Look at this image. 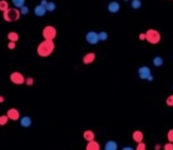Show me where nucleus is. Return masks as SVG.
Instances as JSON below:
<instances>
[{
	"mask_svg": "<svg viewBox=\"0 0 173 150\" xmlns=\"http://www.w3.org/2000/svg\"><path fill=\"white\" fill-rule=\"evenodd\" d=\"M42 36L45 40H53L56 36H57V30L55 26H51V25H47L43 27L42 30Z\"/></svg>",
	"mask_w": 173,
	"mask_h": 150,
	"instance_id": "39448f33",
	"label": "nucleus"
},
{
	"mask_svg": "<svg viewBox=\"0 0 173 150\" xmlns=\"http://www.w3.org/2000/svg\"><path fill=\"white\" fill-rule=\"evenodd\" d=\"M4 101H5L4 97H3V96H0V103H4Z\"/></svg>",
	"mask_w": 173,
	"mask_h": 150,
	"instance_id": "72a5a7b5",
	"label": "nucleus"
},
{
	"mask_svg": "<svg viewBox=\"0 0 173 150\" xmlns=\"http://www.w3.org/2000/svg\"><path fill=\"white\" fill-rule=\"evenodd\" d=\"M172 89H173V86H172Z\"/></svg>",
	"mask_w": 173,
	"mask_h": 150,
	"instance_id": "4c0bfd02",
	"label": "nucleus"
},
{
	"mask_svg": "<svg viewBox=\"0 0 173 150\" xmlns=\"http://www.w3.org/2000/svg\"><path fill=\"white\" fill-rule=\"evenodd\" d=\"M166 104L169 106V107H173V94L168 96L167 99H166Z\"/></svg>",
	"mask_w": 173,
	"mask_h": 150,
	"instance_id": "a878e982",
	"label": "nucleus"
},
{
	"mask_svg": "<svg viewBox=\"0 0 173 150\" xmlns=\"http://www.w3.org/2000/svg\"><path fill=\"white\" fill-rule=\"evenodd\" d=\"M119 10H120V4L118 2H110L108 4V11L110 14H116L119 13Z\"/></svg>",
	"mask_w": 173,
	"mask_h": 150,
	"instance_id": "1a4fd4ad",
	"label": "nucleus"
},
{
	"mask_svg": "<svg viewBox=\"0 0 173 150\" xmlns=\"http://www.w3.org/2000/svg\"><path fill=\"white\" fill-rule=\"evenodd\" d=\"M25 83H26L27 86H32V84H34V78H32V77L25 78Z\"/></svg>",
	"mask_w": 173,
	"mask_h": 150,
	"instance_id": "7c9ffc66",
	"label": "nucleus"
},
{
	"mask_svg": "<svg viewBox=\"0 0 173 150\" xmlns=\"http://www.w3.org/2000/svg\"><path fill=\"white\" fill-rule=\"evenodd\" d=\"M15 47H16V42L15 41H9L7 42V48L9 50H14Z\"/></svg>",
	"mask_w": 173,
	"mask_h": 150,
	"instance_id": "c756f323",
	"label": "nucleus"
},
{
	"mask_svg": "<svg viewBox=\"0 0 173 150\" xmlns=\"http://www.w3.org/2000/svg\"><path fill=\"white\" fill-rule=\"evenodd\" d=\"M6 9H9V3L6 0H0V11H5Z\"/></svg>",
	"mask_w": 173,
	"mask_h": 150,
	"instance_id": "4be33fe9",
	"label": "nucleus"
},
{
	"mask_svg": "<svg viewBox=\"0 0 173 150\" xmlns=\"http://www.w3.org/2000/svg\"><path fill=\"white\" fill-rule=\"evenodd\" d=\"M95 54L94 52H89L87 55L83 56V63L84 65H90V63H93L95 61Z\"/></svg>",
	"mask_w": 173,
	"mask_h": 150,
	"instance_id": "9b49d317",
	"label": "nucleus"
},
{
	"mask_svg": "<svg viewBox=\"0 0 173 150\" xmlns=\"http://www.w3.org/2000/svg\"><path fill=\"white\" fill-rule=\"evenodd\" d=\"M6 115L9 117L10 121H14V122H15V121H19V119H20V113H19L17 109H15V108L9 109L7 113H6Z\"/></svg>",
	"mask_w": 173,
	"mask_h": 150,
	"instance_id": "6e6552de",
	"label": "nucleus"
},
{
	"mask_svg": "<svg viewBox=\"0 0 173 150\" xmlns=\"http://www.w3.org/2000/svg\"><path fill=\"white\" fill-rule=\"evenodd\" d=\"M152 62H154V66H156V67H161L162 65H163V58H162L161 56H156L154 60H152Z\"/></svg>",
	"mask_w": 173,
	"mask_h": 150,
	"instance_id": "f3484780",
	"label": "nucleus"
},
{
	"mask_svg": "<svg viewBox=\"0 0 173 150\" xmlns=\"http://www.w3.org/2000/svg\"><path fill=\"white\" fill-rule=\"evenodd\" d=\"M20 125H21L22 128H30L32 125V121H31V118L27 117V115H24L20 118Z\"/></svg>",
	"mask_w": 173,
	"mask_h": 150,
	"instance_id": "f8f14e48",
	"label": "nucleus"
},
{
	"mask_svg": "<svg viewBox=\"0 0 173 150\" xmlns=\"http://www.w3.org/2000/svg\"><path fill=\"white\" fill-rule=\"evenodd\" d=\"M124 2H129V0H124Z\"/></svg>",
	"mask_w": 173,
	"mask_h": 150,
	"instance_id": "e433bc0d",
	"label": "nucleus"
},
{
	"mask_svg": "<svg viewBox=\"0 0 173 150\" xmlns=\"http://www.w3.org/2000/svg\"><path fill=\"white\" fill-rule=\"evenodd\" d=\"M155 148H156V150H160V149H161V145H160V144H157Z\"/></svg>",
	"mask_w": 173,
	"mask_h": 150,
	"instance_id": "f704fd0d",
	"label": "nucleus"
},
{
	"mask_svg": "<svg viewBox=\"0 0 173 150\" xmlns=\"http://www.w3.org/2000/svg\"><path fill=\"white\" fill-rule=\"evenodd\" d=\"M46 9H47V13H53L56 10V4L52 3V2H48L47 5H46Z\"/></svg>",
	"mask_w": 173,
	"mask_h": 150,
	"instance_id": "aec40b11",
	"label": "nucleus"
},
{
	"mask_svg": "<svg viewBox=\"0 0 173 150\" xmlns=\"http://www.w3.org/2000/svg\"><path fill=\"white\" fill-rule=\"evenodd\" d=\"M20 10H17V9H6L5 11H3V17H4V20L5 21H7V23H14V21H16V20H19V17H20Z\"/></svg>",
	"mask_w": 173,
	"mask_h": 150,
	"instance_id": "f03ea898",
	"label": "nucleus"
},
{
	"mask_svg": "<svg viewBox=\"0 0 173 150\" xmlns=\"http://www.w3.org/2000/svg\"><path fill=\"white\" fill-rule=\"evenodd\" d=\"M104 149H105V150H116V149H118V144H116V142L109 140V142L105 143Z\"/></svg>",
	"mask_w": 173,
	"mask_h": 150,
	"instance_id": "2eb2a0df",
	"label": "nucleus"
},
{
	"mask_svg": "<svg viewBox=\"0 0 173 150\" xmlns=\"http://www.w3.org/2000/svg\"><path fill=\"white\" fill-rule=\"evenodd\" d=\"M85 40H87V42H88L89 45H97V44L100 41V40H99V35H98V32H95V31H89V32H87Z\"/></svg>",
	"mask_w": 173,
	"mask_h": 150,
	"instance_id": "423d86ee",
	"label": "nucleus"
},
{
	"mask_svg": "<svg viewBox=\"0 0 173 150\" xmlns=\"http://www.w3.org/2000/svg\"><path fill=\"white\" fill-rule=\"evenodd\" d=\"M123 149H124V150H131L132 148H130V146H125V148H123Z\"/></svg>",
	"mask_w": 173,
	"mask_h": 150,
	"instance_id": "c9c22d12",
	"label": "nucleus"
},
{
	"mask_svg": "<svg viewBox=\"0 0 173 150\" xmlns=\"http://www.w3.org/2000/svg\"><path fill=\"white\" fill-rule=\"evenodd\" d=\"M136 149H137V150H146V144H145L144 142H140V143H137Z\"/></svg>",
	"mask_w": 173,
	"mask_h": 150,
	"instance_id": "bb28decb",
	"label": "nucleus"
},
{
	"mask_svg": "<svg viewBox=\"0 0 173 150\" xmlns=\"http://www.w3.org/2000/svg\"><path fill=\"white\" fill-rule=\"evenodd\" d=\"M87 150H99L100 149V145H99V143L98 142H95V140H90V142H88V144H87Z\"/></svg>",
	"mask_w": 173,
	"mask_h": 150,
	"instance_id": "4468645a",
	"label": "nucleus"
},
{
	"mask_svg": "<svg viewBox=\"0 0 173 150\" xmlns=\"http://www.w3.org/2000/svg\"><path fill=\"white\" fill-rule=\"evenodd\" d=\"M146 35V41L151 45H157L161 41V34L155 29H150L145 32Z\"/></svg>",
	"mask_w": 173,
	"mask_h": 150,
	"instance_id": "7ed1b4c3",
	"label": "nucleus"
},
{
	"mask_svg": "<svg viewBox=\"0 0 173 150\" xmlns=\"http://www.w3.org/2000/svg\"><path fill=\"white\" fill-rule=\"evenodd\" d=\"M83 138L85 139L87 142H90V140H94L95 134H94V132H91V130H85L83 133Z\"/></svg>",
	"mask_w": 173,
	"mask_h": 150,
	"instance_id": "dca6fc26",
	"label": "nucleus"
},
{
	"mask_svg": "<svg viewBox=\"0 0 173 150\" xmlns=\"http://www.w3.org/2000/svg\"><path fill=\"white\" fill-rule=\"evenodd\" d=\"M20 14H21V15H27L28 14V8L26 5H22L21 8H20Z\"/></svg>",
	"mask_w": 173,
	"mask_h": 150,
	"instance_id": "393cba45",
	"label": "nucleus"
},
{
	"mask_svg": "<svg viewBox=\"0 0 173 150\" xmlns=\"http://www.w3.org/2000/svg\"><path fill=\"white\" fill-rule=\"evenodd\" d=\"M140 40H142V41H144V40H146V35L145 34H140Z\"/></svg>",
	"mask_w": 173,
	"mask_h": 150,
	"instance_id": "2f4dec72",
	"label": "nucleus"
},
{
	"mask_svg": "<svg viewBox=\"0 0 173 150\" xmlns=\"http://www.w3.org/2000/svg\"><path fill=\"white\" fill-rule=\"evenodd\" d=\"M141 6H142L141 0H131V8H132V9L137 10V9H140Z\"/></svg>",
	"mask_w": 173,
	"mask_h": 150,
	"instance_id": "6ab92c4d",
	"label": "nucleus"
},
{
	"mask_svg": "<svg viewBox=\"0 0 173 150\" xmlns=\"http://www.w3.org/2000/svg\"><path fill=\"white\" fill-rule=\"evenodd\" d=\"M163 149H165V150H173V143L168 142L167 144L163 145Z\"/></svg>",
	"mask_w": 173,
	"mask_h": 150,
	"instance_id": "c85d7f7f",
	"label": "nucleus"
},
{
	"mask_svg": "<svg viewBox=\"0 0 173 150\" xmlns=\"http://www.w3.org/2000/svg\"><path fill=\"white\" fill-rule=\"evenodd\" d=\"M167 140L171 142V143H173V129L168 130V133H167Z\"/></svg>",
	"mask_w": 173,
	"mask_h": 150,
	"instance_id": "cd10ccee",
	"label": "nucleus"
},
{
	"mask_svg": "<svg viewBox=\"0 0 173 150\" xmlns=\"http://www.w3.org/2000/svg\"><path fill=\"white\" fill-rule=\"evenodd\" d=\"M10 81L14 84H22V83H25V77L20 72H13L10 75Z\"/></svg>",
	"mask_w": 173,
	"mask_h": 150,
	"instance_id": "0eeeda50",
	"label": "nucleus"
},
{
	"mask_svg": "<svg viewBox=\"0 0 173 150\" xmlns=\"http://www.w3.org/2000/svg\"><path fill=\"white\" fill-rule=\"evenodd\" d=\"M132 139L136 142V143H140L144 140V133H142L141 130H135L134 133H132Z\"/></svg>",
	"mask_w": 173,
	"mask_h": 150,
	"instance_id": "ddd939ff",
	"label": "nucleus"
},
{
	"mask_svg": "<svg viewBox=\"0 0 173 150\" xmlns=\"http://www.w3.org/2000/svg\"><path fill=\"white\" fill-rule=\"evenodd\" d=\"M25 2H26V0H11L13 5H14L15 8H17V9H20L22 5H25Z\"/></svg>",
	"mask_w": 173,
	"mask_h": 150,
	"instance_id": "412c9836",
	"label": "nucleus"
},
{
	"mask_svg": "<svg viewBox=\"0 0 173 150\" xmlns=\"http://www.w3.org/2000/svg\"><path fill=\"white\" fill-rule=\"evenodd\" d=\"M7 122H9V117L6 114L5 115H0V125H5Z\"/></svg>",
	"mask_w": 173,
	"mask_h": 150,
	"instance_id": "b1692460",
	"label": "nucleus"
},
{
	"mask_svg": "<svg viewBox=\"0 0 173 150\" xmlns=\"http://www.w3.org/2000/svg\"><path fill=\"white\" fill-rule=\"evenodd\" d=\"M7 38H9V41H15V42H16L17 40H19V34L11 31V32L7 34Z\"/></svg>",
	"mask_w": 173,
	"mask_h": 150,
	"instance_id": "a211bd4d",
	"label": "nucleus"
},
{
	"mask_svg": "<svg viewBox=\"0 0 173 150\" xmlns=\"http://www.w3.org/2000/svg\"><path fill=\"white\" fill-rule=\"evenodd\" d=\"M47 3H48L47 0H41V5H43V6H46V5H47Z\"/></svg>",
	"mask_w": 173,
	"mask_h": 150,
	"instance_id": "473e14b6",
	"label": "nucleus"
},
{
	"mask_svg": "<svg viewBox=\"0 0 173 150\" xmlns=\"http://www.w3.org/2000/svg\"><path fill=\"white\" fill-rule=\"evenodd\" d=\"M46 13H47V9H46V6H43V5H36L35 6V9H34V14L36 15V16H45L46 15Z\"/></svg>",
	"mask_w": 173,
	"mask_h": 150,
	"instance_id": "9d476101",
	"label": "nucleus"
},
{
	"mask_svg": "<svg viewBox=\"0 0 173 150\" xmlns=\"http://www.w3.org/2000/svg\"><path fill=\"white\" fill-rule=\"evenodd\" d=\"M137 73H139V77H140L141 79H146V81H150V82L154 81V76H152V73H151L150 67H147V66L140 67L139 71H137Z\"/></svg>",
	"mask_w": 173,
	"mask_h": 150,
	"instance_id": "20e7f679",
	"label": "nucleus"
},
{
	"mask_svg": "<svg viewBox=\"0 0 173 150\" xmlns=\"http://www.w3.org/2000/svg\"><path fill=\"white\" fill-rule=\"evenodd\" d=\"M98 35H99V40H100V41H106L108 37H109L106 31H100Z\"/></svg>",
	"mask_w": 173,
	"mask_h": 150,
	"instance_id": "5701e85b",
	"label": "nucleus"
},
{
	"mask_svg": "<svg viewBox=\"0 0 173 150\" xmlns=\"http://www.w3.org/2000/svg\"><path fill=\"white\" fill-rule=\"evenodd\" d=\"M55 50V42L53 40H43L37 46V54L41 57H48Z\"/></svg>",
	"mask_w": 173,
	"mask_h": 150,
	"instance_id": "f257e3e1",
	"label": "nucleus"
}]
</instances>
